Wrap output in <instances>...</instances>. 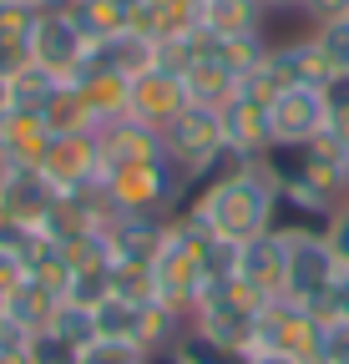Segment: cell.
<instances>
[{
  "instance_id": "31",
  "label": "cell",
  "mask_w": 349,
  "mask_h": 364,
  "mask_svg": "<svg viewBox=\"0 0 349 364\" xmlns=\"http://www.w3.org/2000/svg\"><path fill=\"white\" fill-rule=\"evenodd\" d=\"M81 364H152V354L132 349V344H112V339H97L81 349Z\"/></svg>"
},
{
  "instance_id": "28",
  "label": "cell",
  "mask_w": 349,
  "mask_h": 364,
  "mask_svg": "<svg viewBox=\"0 0 349 364\" xmlns=\"http://www.w3.org/2000/svg\"><path fill=\"white\" fill-rule=\"evenodd\" d=\"M71 304L81 309H97L102 299H112V263H97V268H71V289H66Z\"/></svg>"
},
{
  "instance_id": "8",
  "label": "cell",
  "mask_w": 349,
  "mask_h": 364,
  "mask_svg": "<svg viewBox=\"0 0 349 364\" xmlns=\"http://www.w3.org/2000/svg\"><path fill=\"white\" fill-rule=\"evenodd\" d=\"M269 132L274 147H309L314 136L329 132V107L319 86H289L269 102Z\"/></svg>"
},
{
  "instance_id": "46",
  "label": "cell",
  "mask_w": 349,
  "mask_h": 364,
  "mask_svg": "<svg viewBox=\"0 0 349 364\" xmlns=\"http://www.w3.org/2000/svg\"><path fill=\"white\" fill-rule=\"evenodd\" d=\"M0 314H6V289H0Z\"/></svg>"
},
{
  "instance_id": "24",
  "label": "cell",
  "mask_w": 349,
  "mask_h": 364,
  "mask_svg": "<svg viewBox=\"0 0 349 364\" xmlns=\"http://www.w3.org/2000/svg\"><path fill=\"white\" fill-rule=\"evenodd\" d=\"M213 56H218V61H223V66L243 81L248 71L264 66L269 41H264V31H253V36H213Z\"/></svg>"
},
{
  "instance_id": "32",
  "label": "cell",
  "mask_w": 349,
  "mask_h": 364,
  "mask_svg": "<svg viewBox=\"0 0 349 364\" xmlns=\"http://www.w3.org/2000/svg\"><path fill=\"white\" fill-rule=\"evenodd\" d=\"M314 41H319V51L334 66H349V16L344 21H329V26H314Z\"/></svg>"
},
{
  "instance_id": "15",
  "label": "cell",
  "mask_w": 349,
  "mask_h": 364,
  "mask_svg": "<svg viewBox=\"0 0 349 364\" xmlns=\"http://www.w3.org/2000/svg\"><path fill=\"white\" fill-rule=\"evenodd\" d=\"M127 31H137L147 41H183L198 31V0H132L127 11Z\"/></svg>"
},
{
  "instance_id": "26",
  "label": "cell",
  "mask_w": 349,
  "mask_h": 364,
  "mask_svg": "<svg viewBox=\"0 0 349 364\" xmlns=\"http://www.w3.org/2000/svg\"><path fill=\"white\" fill-rule=\"evenodd\" d=\"M6 86H11V107H16V112H36V117H41L46 97H51V91H56L61 81H56L51 71H41V66L31 61V66H26V71H16Z\"/></svg>"
},
{
  "instance_id": "10",
  "label": "cell",
  "mask_w": 349,
  "mask_h": 364,
  "mask_svg": "<svg viewBox=\"0 0 349 364\" xmlns=\"http://www.w3.org/2000/svg\"><path fill=\"white\" fill-rule=\"evenodd\" d=\"M193 102H188V86H183V76L178 71H167V66H152V71H142V76H132V102H127V117H137V122H147V127H167L178 112H188Z\"/></svg>"
},
{
  "instance_id": "20",
  "label": "cell",
  "mask_w": 349,
  "mask_h": 364,
  "mask_svg": "<svg viewBox=\"0 0 349 364\" xmlns=\"http://www.w3.org/2000/svg\"><path fill=\"white\" fill-rule=\"evenodd\" d=\"M76 86H81L86 107L97 112V122H102V127L127 117V102H132V81H127V76H117V71H86Z\"/></svg>"
},
{
  "instance_id": "19",
  "label": "cell",
  "mask_w": 349,
  "mask_h": 364,
  "mask_svg": "<svg viewBox=\"0 0 349 364\" xmlns=\"http://www.w3.org/2000/svg\"><path fill=\"white\" fill-rule=\"evenodd\" d=\"M264 0H198V26L208 36H253L264 31Z\"/></svg>"
},
{
  "instance_id": "39",
  "label": "cell",
  "mask_w": 349,
  "mask_h": 364,
  "mask_svg": "<svg viewBox=\"0 0 349 364\" xmlns=\"http://www.w3.org/2000/svg\"><path fill=\"white\" fill-rule=\"evenodd\" d=\"M324 364H349V324L339 318V324H324Z\"/></svg>"
},
{
  "instance_id": "2",
  "label": "cell",
  "mask_w": 349,
  "mask_h": 364,
  "mask_svg": "<svg viewBox=\"0 0 349 364\" xmlns=\"http://www.w3.org/2000/svg\"><path fill=\"white\" fill-rule=\"evenodd\" d=\"M102 203L112 213H147V218H172L188 208L193 182L172 167L167 157L157 162H132V167H112L102 177Z\"/></svg>"
},
{
  "instance_id": "14",
  "label": "cell",
  "mask_w": 349,
  "mask_h": 364,
  "mask_svg": "<svg viewBox=\"0 0 349 364\" xmlns=\"http://www.w3.org/2000/svg\"><path fill=\"white\" fill-rule=\"evenodd\" d=\"M0 208H6L16 223H26V228L41 233L46 213L56 208V193L46 188V177H41L36 167H6L0 172Z\"/></svg>"
},
{
  "instance_id": "1",
  "label": "cell",
  "mask_w": 349,
  "mask_h": 364,
  "mask_svg": "<svg viewBox=\"0 0 349 364\" xmlns=\"http://www.w3.org/2000/svg\"><path fill=\"white\" fill-rule=\"evenodd\" d=\"M274 208H279V177H274L269 157L228 162L223 172H213L203 182L198 198H188V213L223 243H248L258 233H269Z\"/></svg>"
},
{
  "instance_id": "47",
  "label": "cell",
  "mask_w": 349,
  "mask_h": 364,
  "mask_svg": "<svg viewBox=\"0 0 349 364\" xmlns=\"http://www.w3.org/2000/svg\"><path fill=\"white\" fill-rule=\"evenodd\" d=\"M0 172H6V167H0Z\"/></svg>"
},
{
  "instance_id": "33",
  "label": "cell",
  "mask_w": 349,
  "mask_h": 364,
  "mask_svg": "<svg viewBox=\"0 0 349 364\" xmlns=\"http://www.w3.org/2000/svg\"><path fill=\"white\" fill-rule=\"evenodd\" d=\"M314 314L324 318V324H339V318L349 324V268H339V279H334V289L324 294V304H319Z\"/></svg>"
},
{
  "instance_id": "25",
  "label": "cell",
  "mask_w": 349,
  "mask_h": 364,
  "mask_svg": "<svg viewBox=\"0 0 349 364\" xmlns=\"http://www.w3.org/2000/svg\"><path fill=\"white\" fill-rule=\"evenodd\" d=\"M112 294L132 304H157V273L137 258H112Z\"/></svg>"
},
{
  "instance_id": "23",
  "label": "cell",
  "mask_w": 349,
  "mask_h": 364,
  "mask_svg": "<svg viewBox=\"0 0 349 364\" xmlns=\"http://www.w3.org/2000/svg\"><path fill=\"white\" fill-rule=\"evenodd\" d=\"M137 324H142V304H132V299H117V294L97 304V339L132 344V349H137Z\"/></svg>"
},
{
  "instance_id": "40",
  "label": "cell",
  "mask_w": 349,
  "mask_h": 364,
  "mask_svg": "<svg viewBox=\"0 0 349 364\" xmlns=\"http://www.w3.org/2000/svg\"><path fill=\"white\" fill-rule=\"evenodd\" d=\"M299 11L309 16L314 26H329V21H344L349 16V0H304Z\"/></svg>"
},
{
  "instance_id": "44",
  "label": "cell",
  "mask_w": 349,
  "mask_h": 364,
  "mask_svg": "<svg viewBox=\"0 0 349 364\" xmlns=\"http://www.w3.org/2000/svg\"><path fill=\"white\" fill-rule=\"evenodd\" d=\"M269 11H284V6H304V0H264Z\"/></svg>"
},
{
  "instance_id": "11",
  "label": "cell",
  "mask_w": 349,
  "mask_h": 364,
  "mask_svg": "<svg viewBox=\"0 0 349 364\" xmlns=\"http://www.w3.org/2000/svg\"><path fill=\"white\" fill-rule=\"evenodd\" d=\"M238 279L248 289H258L264 299H284V279H289V238L279 228L258 233L238 248Z\"/></svg>"
},
{
  "instance_id": "38",
  "label": "cell",
  "mask_w": 349,
  "mask_h": 364,
  "mask_svg": "<svg viewBox=\"0 0 349 364\" xmlns=\"http://www.w3.org/2000/svg\"><path fill=\"white\" fill-rule=\"evenodd\" d=\"M31 349V329L16 324L11 314H0V359H11V354H26Z\"/></svg>"
},
{
  "instance_id": "43",
  "label": "cell",
  "mask_w": 349,
  "mask_h": 364,
  "mask_svg": "<svg viewBox=\"0 0 349 364\" xmlns=\"http://www.w3.org/2000/svg\"><path fill=\"white\" fill-rule=\"evenodd\" d=\"M31 6H36V11H71L76 0H31Z\"/></svg>"
},
{
  "instance_id": "45",
  "label": "cell",
  "mask_w": 349,
  "mask_h": 364,
  "mask_svg": "<svg viewBox=\"0 0 349 364\" xmlns=\"http://www.w3.org/2000/svg\"><path fill=\"white\" fill-rule=\"evenodd\" d=\"M6 107H11V86H6V81H0V112H6Z\"/></svg>"
},
{
  "instance_id": "17",
  "label": "cell",
  "mask_w": 349,
  "mask_h": 364,
  "mask_svg": "<svg viewBox=\"0 0 349 364\" xmlns=\"http://www.w3.org/2000/svg\"><path fill=\"white\" fill-rule=\"evenodd\" d=\"M107 243L112 258H137L152 263L167 243V218H147V213H112L107 218Z\"/></svg>"
},
{
  "instance_id": "6",
  "label": "cell",
  "mask_w": 349,
  "mask_h": 364,
  "mask_svg": "<svg viewBox=\"0 0 349 364\" xmlns=\"http://www.w3.org/2000/svg\"><path fill=\"white\" fill-rule=\"evenodd\" d=\"M46 177V188L56 198H81V193H97L102 188V152H97V132H81V136H51L46 157L36 167Z\"/></svg>"
},
{
  "instance_id": "37",
  "label": "cell",
  "mask_w": 349,
  "mask_h": 364,
  "mask_svg": "<svg viewBox=\"0 0 349 364\" xmlns=\"http://www.w3.org/2000/svg\"><path fill=\"white\" fill-rule=\"evenodd\" d=\"M31 66V46L26 41H11V36H0V81H11L16 71Z\"/></svg>"
},
{
  "instance_id": "27",
  "label": "cell",
  "mask_w": 349,
  "mask_h": 364,
  "mask_svg": "<svg viewBox=\"0 0 349 364\" xmlns=\"http://www.w3.org/2000/svg\"><path fill=\"white\" fill-rule=\"evenodd\" d=\"M46 329H51V334H61L66 344H76V349H86V344H97V309H81V304H71V299H61Z\"/></svg>"
},
{
  "instance_id": "18",
  "label": "cell",
  "mask_w": 349,
  "mask_h": 364,
  "mask_svg": "<svg viewBox=\"0 0 349 364\" xmlns=\"http://www.w3.org/2000/svg\"><path fill=\"white\" fill-rule=\"evenodd\" d=\"M41 122H46L51 136H81V132H97V127H102L97 112L86 107V97H81L76 81H61V86L51 91L46 107H41Z\"/></svg>"
},
{
  "instance_id": "22",
  "label": "cell",
  "mask_w": 349,
  "mask_h": 364,
  "mask_svg": "<svg viewBox=\"0 0 349 364\" xmlns=\"http://www.w3.org/2000/svg\"><path fill=\"white\" fill-rule=\"evenodd\" d=\"M127 11H132V0H76L71 6V21L81 26L86 41H112L127 31Z\"/></svg>"
},
{
  "instance_id": "7",
  "label": "cell",
  "mask_w": 349,
  "mask_h": 364,
  "mask_svg": "<svg viewBox=\"0 0 349 364\" xmlns=\"http://www.w3.org/2000/svg\"><path fill=\"white\" fill-rule=\"evenodd\" d=\"M26 46H31V61L41 71H51L56 81H76L86 51H92V41L81 36V26L71 21V11H41Z\"/></svg>"
},
{
  "instance_id": "9",
  "label": "cell",
  "mask_w": 349,
  "mask_h": 364,
  "mask_svg": "<svg viewBox=\"0 0 349 364\" xmlns=\"http://www.w3.org/2000/svg\"><path fill=\"white\" fill-rule=\"evenodd\" d=\"M218 122H223V147L233 162H258L274 152V132H269V107L253 102V97H238L218 112Z\"/></svg>"
},
{
  "instance_id": "34",
  "label": "cell",
  "mask_w": 349,
  "mask_h": 364,
  "mask_svg": "<svg viewBox=\"0 0 349 364\" xmlns=\"http://www.w3.org/2000/svg\"><path fill=\"white\" fill-rule=\"evenodd\" d=\"M324 243L334 248V258H339V268H349V198L334 208V218L324 223Z\"/></svg>"
},
{
  "instance_id": "36",
  "label": "cell",
  "mask_w": 349,
  "mask_h": 364,
  "mask_svg": "<svg viewBox=\"0 0 349 364\" xmlns=\"http://www.w3.org/2000/svg\"><path fill=\"white\" fill-rule=\"evenodd\" d=\"M324 107H329V122H334V117H349V66H339V71L324 81Z\"/></svg>"
},
{
  "instance_id": "4",
  "label": "cell",
  "mask_w": 349,
  "mask_h": 364,
  "mask_svg": "<svg viewBox=\"0 0 349 364\" xmlns=\"http://www.w3.org/2000/svg\"><path fill=\"white\" fill-rule=\"evenodd\" d=\"M248 354H284L294 364H324V318L304 304L274 299L253 324V349Z\"/></svg>"
},
{
  "instance_id": "42",
  "label": "cell",
  "mask_w": 349,
  "mask_h": 364,
  "mask_svg": "<svg viewBox=\"0 0 349 364\" xmlns=\"http://www.w3.org/2000/svg\"><path fill=\"white\" fill-rule=\"evenodd\" d=\"M243 364H294V359H284V354H243Z\"/></svg>"
},
{
  "instance_id": "21",
  "label": "cell",
  "mask_w": 349,
  "mask_h": 364,
  "mask_svg": "<svg viewBox=\"0 0 349 364\" xmlns=\"http://www.w3.org/2000/svg\"><path fill=\"white\" fill-rule=\"evenodd\" d=\"M56 304H61V299H56L51 289H41L36 279H26V273H21V279H16V284L6 289V314L16 318V324H26L31 334L51 324V314H56Z\"/></svg>"
},
{
  "instance_id": "29",
  "label": "cell",
  "mask_w": 349,
  "mask_h": 364,
  "mask_svg": "<svg viewBox=\"0 0 349 364\" xmlns=\"http://www.w3.org/2000/svg\"><path fill=\"white\" fill-rule=\"evenodd\" d=\"M172 364H243L238 354H228L223 344H213V339H203L198 329H188L178 344H172V354H167Z\"/></svg>"
},
{
  "instance_id": "30",
  "label": "cell",
  "mask_w": 349,
  "mask_h": 364,
  "mask_svg": "<svg viewBox=\"0 0 349 364\" xmlns=\"http://www.w3.org/2000/svg\"><path fill=\"white\" fill-rule=\"evenodd\" d=\"M26 359H31V364H81V349H76V344H66V339H61V334H51V329H36V334H31Z\"/></svg>"
},
{
  "instance_id": "13",
  "label": "cell",
  "mask_w": 349,
  "mask_h": 364,
  "mask_svg": "<svg viewBox=\"0 0 349 364\" xmlns=\"http://www.w3.org/2000/svg\"><path fill=\"white\" fill-rule=\"evenodd\" d=\"M183 86H188V102L193 107H208V112H223L238 97V76L213 56V36L208 31L198 36V61L183 71Z\"/></svg>"
},
{
  "instance_id": "5",
  "label": "cell",
  "mask_w": 349,
  "mask_h": 364,
  "mask_svg": "<svg viewBox=\"0 0 349 364\" xmlns=\"http://www.w3.org/2000/svg\"><path fill=\"white\" fill-rule=\"evenodd\" d=\"M284 233V228H279ZM289 238V279H284V299L304 304V309H319L324 294L339 279V258L324 243V233H284Z\"/></svg>"
},
{
  "instance_id": "12",
  "label": "cell",
  "mask_w": 349,
  "mask_h": 364,
  "mask_svg": "<svg viewBox=\"0 0 349 364\" xmlns=\"http://www.w3.org/2000/svg\"><path fill=\"white\" fill-rule=\"evenodd\" d=\"M97 152H102V177L112 167H132V162H157L167 157L162 152V132L137 122V117H122V122H107L97 127Z\"/></svg>"
},
{
  "instance_id": "3",
  "label": "cell",
  "mask_w": 349,
  "mask_h": 364,
  "mask_svg": "<svg viewBox=\"0 0 349 364\" xmlns=\"http://www.w3.org/2000/svg\"><path fill=\"white\" fill-rule=\"evenodd\" d=\"M162 152L193 188L233 162L228 147H223V122H218V112H208V107H188V112L172 117L162 127Z\"/></svg>"
},
{
  "instance_id": "16",
  "label": "cell",
  "mask_w": 349,
  "mask_h": 364,
  "mask_svg": "<svg viewBox=\"0 0 349 364\" xmlns=\"http://www.w3.org/2000/svg\"><path fill=\"white\" fill-rule=\"evenodd\" d=\"M46 147L51 132L36 112H16V107L0 112V167H41Z\"/></svg>"
},
{
  "instance_id": "35",
  "label": "cell",
  "mask_w": 349,
  "mask_h": 364,
  "mask_svg": "<svg viewBox=\"0 0 349 364\" xmlns=\"http://www.w3.org/2000/svg\"><path fill=\"white\" fill-rule=\"evenodd\" d=\"M36 238V228H26V223H16L6 208H0V253H11V258H21V248Z\"/></svg>"
},
{
  "instance_id": "41",
  "label": "cell",
  "mask_w": 349,
  "mask_h": 364,
  "mask_svg": "<svg viewBox=\"0 0 349 364\" xmlns=\"http://www.w3.org/2000/svg\"><path fill=\"white\" fill-rule=\"evenodd\" d=\"M329 132L339 136V142H344V152H349V117H334V122H329Z\"/></svg>"
}]
</instances>
